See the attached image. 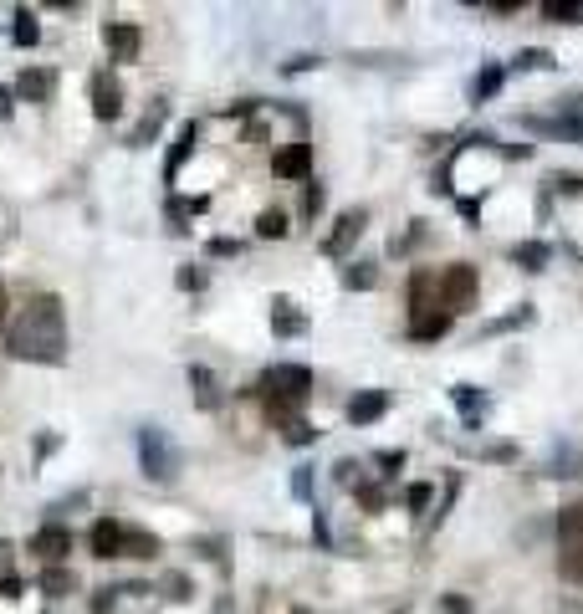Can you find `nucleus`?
Segmentation results:
<instances>
[{"mask_svg": "<svg viewBox=\"0 0 583 614\" xmlns=\"http://www.w3.org/2000/svg\"><path fill=\"white\" fill-rule=\"evenodd\" d=\"M6 354L26 364H62L67 359V318L57 297H31L16 323L6 328Z\"/></svg>", "mask_w": 583, "mask_h": 614, "instance_id": "nucleus-1", "label": "nucleus"}, {"mask_svg": "<svg viewBox=\"0 0 583 614\" xmlns=\"http://www.w3.org/2000/svg\"><path fill=\"white\" fill-rule=\"evenodd\" d=\"M133 446H139V471L149 481H159V487H164V481L179 476V451H174L164 425H139V430H133Z\"/></svg>", "mask_w": 583, "mask_h": 614, "instance_id": "nucleus-2", "label": "nucleus"}, {"mask_svg": "<svg viewBox=\"0 0 583 614\" xmlns=\"http://www.w3.org/2000/svg\"><path fill=\"white\" fill-rule=\"evenodd\" d=\"M476 292H481V277H476V267L471 261H456V267H445L440 272V307L445 313H466V307L476 302Z\"/></svg>", "mask_w": 583, "mask_h": 614, "instance_id": "nucleus-3", "label": "nucleus"}, {"mask_svg": "<svg viewBox=\"0 0 583 614\" xmlns=\"http://www.w3.org/2000/svg\"><path fill=\"white\" fill-rule=\"evenodd\" d=\"M256 389H261V394H277V400L302 405L307 394H312V369H307V364H272V369L261 374Z\"/></svg>", "mask_w": 583, "mask_h": 614, "instance_id": "nucleus-4", "label": "nucleus"}, {"mask_svg": "<svg viewBox=\"0 0 583 614\" xmlns=\"http://www.w3.org/2000/svg\"><path fill=\"white\" fill-rule=\"evenodd\" d=\"M103 41H108L113 62H139L144 36H139V26H133V21H108V26H103Z\"/></svg>", "mask_w": 583, "mask_h": 614, "instance_id": "nucleus-5", "label": "nucleus"}, {"mask_svg": "<svg viewBox=\"0 0 583 614\" xmlns=\"http://www.w3.org/2000/svg\"><path fill=\"white\" fill-rule=\"evenodd\" d=\"M93 113H98L103 123H113V118L123 113V87H118L113 72H93Z\"/></svg>", "mask_w": 583, "mask_h": 614, "instance_id": "nucleus-6", "label": "nucleus"}, {"mask_svg": "<svg viewBox=\"0 0 583 614\" xmlns=\"http://www.w3.org/2000/svg\"><path fill=\"white\" fill-rule=\"evenodd\" d=\"M440 313V277L435 272H415L410 277V318Z\"/></svg>", "mask_w": 583, "mask_h": 614, "instance_id": "nucleus-7", "label": "nucleus"}, {"mask_svg": "<svg viewBox=\"0 0 583 614\" xmlns=\"http://www.w3.org/2000/svg\"><path fill=\"white\" fill-rule=\"evenodd\" d=\"M522 128H532V134H548V139H563V144H583V123L578 118H537V113H527L522 118Z\"/></svg>", "mask_w": 583, "mask_h": 614, "instance_id": "nucleus-8", "label": "nucleus"}, {"mask_svg": "<svg viewBox=\"0 0 583 614\" xmlns=\"http://www.w3.org/2000/svg\"><path fill=\"white\" fill-rule=\"evenodd\" d=\"M123 538H128V528H123V522H113V517L93 522V533H87V543H93L98 558H123Z\"/></svg>", "mask_w": 583, "mask_h": 614, "instance_id": "nucleus-9", "label": "nucleus"}, {"mask_svg": "<svg viewBox=\"0 0 583 614\" xmlns=\"http://www.w3.org/2000/svg\"><path fill=\"white\" fill-rule=\"evenodd\" d=\"M364 221H369L364 210H343V215H338V231L323 241V251H328V256H343V251H348L358 236H364Z\"/></svg>", "mask_w": 583, "mask_h": 614, "instance_id": "nucleus-10", "label": "nucleus"}, {"mask_svg": "<svg viewBox=\"0 0 583 614\" xmlns=\"http://www.w3.org/2000/svg\"><path fill=\"white\" fill-rule=\"evenodd\" d=\"M67 548H72V533L67 528H57V522H47L36 538H31V553L36 558H47V563H62L67 558Z\"/></svg>", "mask_w": 583, "mask_h": 614, "instance_id": "nucleus-11", "label": "nucleus"}, {"mask_svg": "<svg viewBox=\"0 0 583 614\" xmlns=\"http://www.w3.org/2000/svg\"><path fill=\"white\" fill-rule=\"evenodd\" d=\"M384 410H389V394L384 389H364V394H353V400H348V420L353 425H374Z\"/></svg>", "mask_w": 583, "mask_h": 614, "instance_id": "nucleus-12", "label": "nucleus"}, {"mask_svg": "<svg viewBox=\"0 0 583 614\" xmlns=\"http://www.w3.org/2000/svg\"><path fill=\"white\" fill-rule=\"evenodd\" d=\"M52 87H57V72H52V67H31V72H21V77H16V93H21V98H31V103H47V98H52Z\"/></svg>", "mask_w": 583, "mask_h": 614, "instance_id": "nucleus-13", "label": "nucleus"}, {"mask_svg": "<svg viewBox=\"0 0 583 614\" xmlns=\"http://www.w3.org/2000/svg\"><path fill=\"white\" fill-rule=\"evenodd\" d=\"M272 169L282 174V180H307V169H312V149H307V144H287V149L272 159Z\"/></svg>", "mask_w": 583, "mask_h": 614, "instance_id": "nucleus-14", "label": "nucleus"}, {"mask_svg": "<svg viewBox=\"0 0 583 614\" xmlns=\"http://www.w3.org/2000/svg\"><path fill=\"white\" fill-rule=\"evenodd\" d=\"M451 394H456V405H461V415H466V425H481V420L491 415V400H486V394H481L476 384H456Z\"/></svg>", "mask_w": 583, "mask_h": 614, "instance_id": "nucleus-15", "label": "nucleus"}, {"mask_svg": "<svg viewBox=\"0 0 583 614\" xmlns=\"http://www.w3.org/2000/svg\"><path fill=\"white\" fill-rule=\"evenodd\" d=\"M512 261H517L522 272H543L548 261H553V246H543V241H517V246H512Z\"/></svg>", "mask_w": 583, "mask_h": 614, "instance_id": "nucleus-16", "label": "nucleus"}, {"mask_svg": "<svg viewBox=\"0 0 583 614\" xmlns=\"http://www.w3.org/2000/svg\"><path fill=\"white\" fill-rule=\"evenodd\" d=\"M537 318V307L532 302H522V307H512V313H502V318H491L486 328H481V338H497V333H512V328H527Z\"/></svg>", "mask_w": 583, "mask_h": 614, "instance_id": "nucleus-17", "label": "nucleus"}, {"mask_svg": "<svg viewBox=\"0 0 583 614\" xmlns=\"http://www.w3.org/2000/svg\"><path fill=\"white\" fill-rule=\"evenodd\" d=\"M558 538H563V548H583V502L558 512Z\"/></svg>", "mask_w": 583, "mask_h": 614, "instance_id": "nucleus-18", "label": "nucleus"}, {"mask_svg": "<svg viewBox=\"0 0 583 614\" xmlns=\"http://www.w3.org/2000/svg\"><path fill=\"white\" fill-rule=\"evenodd\" d=\"M451 333V313H425V318H410V338H420V343H435V338H445Z\"/></svg>", "mask_w": 583, "mask_h": 614, "instance_id": "nucleus-19", "label": "nucleus"}, {"mask_svg": "<svg viewBox=\"0 0 583 614\" xmlns=\"http://www.w3.org/2000/svg\"><path fill=\"white\" fill-rule=\"evenodd\" d=\"M502 82H507V72H502V67H481V72L471 77V103L497 98V93H502Z\"/></svg>", "mask_w": 583, "mask_h": 614, "instance_id": "nucleus-20", "label": "nucleus"}, {"mask_svg": "<svg viewBox=\"0 0 583 614\" xmlns=\"http://www.w3.org/2000/svg\"><path fill=\"white\" fill-rule=\"evenodd\" d=\"M553 67H558V57L548 47H522L512 57V72H553Z\"/></svg>", "mask_w": 583, "mask_h": 614, "instance_id": "nucleus-21", "label": "nucleus"}, {"mask_svg": "<svg viewBox=\"0 0 583 614\" xmlns=\"http://www.w3.org/2000/svg\"><path fill=\"white\" fill-rule=\"evenodd\" d=\"M272 328H277V338H297V333H307V318L297 313L292 302H277V313H272Z\"/></svg>", "mask_w": 583, "mask_h": 614, "instance_id": "nucleus-22", "label": "nucleus"}, {"mask_svg": "<svg viewBox=\"0 0 583 614\" xmlns=\"http://www.w3.org/2000/svg\"><path fill=\"white\" fill-rule=\"evenodd\" d=\"M190 384H195V400H200V410H215L220 405V389H215V374L210 369H190Z\"/></svg>", "mask_w": 583, "mask_h": 614, "instance_id": "nucleus-23", "label": "nucleus"}, {"mask_svg": "<svg viewBox=\"0 0 583 614\" xmlns=\"http://www.w3.org/2000/svg\"><path fill=\"white\" fill-rule=\"evenodd\" d=\"M123 558H159V538H154V533H139V528H128Z\"/></svg>", "mask_w": 583, "mask_h": 614, "instance_id": "nucleus-24", "label": "nucleus"}, {"mask_svg": "<svg viewBox=\"0 0 583 614\" xmlns=\"http://www.w3.org/2000/svg\"><path fill=\"white\" fill-rule=\"evenodd\" d=\"M466 451L481 456V461H502V466L517 461V446H512V441H481V446H466Z\"/></svg>", "mask_w": 583, "mask_h": 614, "instance_id": "nucleus-25", "label": "nucleus"}, {"mask_svg": "<svg viewBox=\"0 0 583 614\" xmlns=\"http://www.w3.org/2000/svg\"><path fill=\"white\" fill-rule=\"evenodd\" d=\"M292 226H287V215L282 210H261V221H256V236H266V241H282Z\"/></svg>", "mask_w": 583, "mask_h": 614, "instance_id": "nucleus-26", "label": "nucleus"}, {"mask_svg": "<svg viewBox=\"0 0 583 614\" xmlns=\"http://www.w3.org/2000/svg\"><path fill=\"white\" fill-rule=\"evenodd\" d=\"M558 574L583 589V548H563V553H558Z\"/></svg>", "mask_w": 583, "mask_h": 614, "instance_id": "nucleus-27", "label": "nucleus"}, {"mask_svg": "<svg viewBox=\"0 0 583 614\" xmlns=\"http://www.w3.org/2000/svg\"><path fill=\"white\" fill-rule=\"evenodd\" d=\"M11 36H16V47H36V41H41V31H36V16H31V11H16V21H11Z\"/></svg>", "mask_w": 583, "mask_h": 614, "instance_id": "nucleus-28", "label": "nucleus"}, {"mask_svg": "<svg viewBox=\"0 0 583 614\" xmlns=\"http://www.w3.org/2000/svg\"><path fill=\"white\" fill-rule=\"evenodd\" d=\"M159 123H164V103H154V108H149V118H144L139 128H133V139H128V144H139V149H144V144L159 134Z\"/></svg>", "mask_w": 583, "mask_h": 614, "instance_id": "nucleus-29", "label": "nucleus"}, {"mask_svg": "<svg viewBox=\"0 0 583 614\" xmlns=\"http://www.w3.org/2000/svg\"><path fill=\"white\" fill-rule=\"evenodd\" d=\"M548 476H578V446H563V451H553V461H548Z\"/></svg>", "mask_w": 583, "mask_h": 614, "instance_id": "nucleus-30", "label": "nucleus"}, {"mask_svg": "<svg viewBox=\"0 0 583 614\" xmlns=\"http://www.w3.org/2000/svg\"><path fill=\"white\" fill-rule=\"evenodd\" d=\"M343 282H348V287H358V292H364V287H374V282H379V272L369 267V261H353V267L343 272Z\"/></svg>", "mask_w": 583, "mask_h": 614, "instance_id": "nucleus-31", "label": "nucleus"}, {"mask_svg": "<svg viewBox=\"0 0 583 614\" xmlns=\"http://www.w3.org/2000/svg\"><path fill=\"white\" fill-rule=\"evenodd\" d=\"M548 190H558V195H583V174H553Z\"/></svg>", "mask_w": 583, "mask_h": 614, "instance_id": "nucleus-32", "label": "nucleus"}, {"mask_svg": "<svg viewBox=\"0 0 583 614\" xmlns=\"http://www.w3.org/2000/svg\"><path fill=\"white\" fill-rule=\"evenodd\" d=\"M287 441H292V446H307V441H318V430H312L307 420H292V425H287Z\"/></svg>", "mask_w": 583, "mask_h": 614, "instance_id": "nucleus-33", "label": "nucleus"}, {"mask_svg": "<svg viewBox=\"0 0 583 614\" xmlns=\"http://www.w3.org/2000/svg\"><path fill=\"white\" fill-rule=\"evenodd\" d=\"M41 589H47V594H62V589H72V574H67V568H52V574L41 579Z\"/></svg>", "mask_w": 583, "mask_h": 614, "instance_id": "nucleus-34", "label": "nucleus"}, {"mask_svg": "<svg viewBox=\"0 0 583 614\" xmlns=\"http://www.w3.org/2000/svg\"><path fill=\"white\" fill-rule=\"evenodd\" d=\"M405 502H410V512H425V507H430V487L420 481V487H410V492H405Z\"/></svg>", "mask_w": 583, "mask_h": 614, "instance_id": "nucleus-35", "label": "nucleus"}, {"mask_svg": "<svg viewBox=\"0 0 583 614\" xmlns=\"http://www.w3.org/2000/svg\"><path fill=\"white\" fill-rule=\"evenodd\" d=\"M302 210H307V215H318V210H323V185H307V200H302Z\"/></svg>", "mask_w": 583, "mask_h": 614, "instance_id": "nucleus-36", "label": "nucleus"}, {"mask_svg": "<svg viewBox=\"0 0 583 614\" xmlns=\"http://www.w3.org/2000/svg\"><path fill=\"white\" fill-rule=\"evenodd\" d=\"M164 589H169V599H190V579H179V574H174Z\"/></svg>", "mask_w": 583, "mask_h": 614, "instance_id": "nucleus-37", "label": "nucleus"}, {"mask_svg": "<svg viewBox=\"0 0 583 614\" xmlns=\"http://www.w3.org/2000/svg\"><path fill=\"white\" fill-rule=\"evenodd\" d=\"M558 108H563V118H578V123H583V93L568 98V103H558Z\"/></svg>", "mask_w": 583, "mask_h": 614, "instance_id": "nucleus-38", "label": "nucleus"}, {"mask_svg": "<svg viewBox=\"0 0 583 614\" xmlns=\"http://www.w3.org/2000/svg\"><path fill=\"white\" fill-rule=\"evenodd\" d=\"M292 492H297V497H307V492H312V476H307V466L292 476Z\"/></svg>", "mask_w": 583, "mask_h": 614, "instance_id": "nucleus-39", "label": "nucleus"}, {"mask_svg": "<svg viewBox=\"0 0 583 614\" xmlns=\"http://www.w3.org/2000/svg\"><path fill=\"white\" fill-rule=\"evenodd\" d=\"M210 251H215V256H236V251H241V241H210Z\"/></svg>", "mask_w": 583, "mask_h": 614, "instance_id": "nucleus-40", "label": "nucleus"}, {"mask_svg": "<svg viewBox=\"0 0 583 614\" xmlns=\"http://www.w3.org/2000/svg\"><path fill=\"white\" fill-rule=\"evenodd\" d=\"M440 614H466V599H461V594H451V599L440 604Z\"/></svg>", "mask_w": 583, "mask_h": 614, "instance_id": "nucleus-41", "label": "nucleus"}, {"mask_svg": "<svg viewBox=\"0 0 583 614\" xmlns=\"http://www.w3.org/2000/svg\"><path fill=\"white\" fill-rule=\"evenodd\" d=\"M0 323H6V292H0Z\"/></svg>", "mask_w": 583, "mask_h": 614, "instance_id": "nucleus-42", "label": "nucleus"}, {"mask_svg": "<svg viewBox=\"0 0 583 614\" xmlns=\"http://www.w3.org/2000/svg\"><path fill=\"white\" fill-rule=\"evenodd\" d=\"M220 614H231V609H226V604H220Z\"/></svg>", "mask_w": 583, "mask_h": 614, "instance_id": "nucleus-43", "label": "nucleus"}]
</instances>
